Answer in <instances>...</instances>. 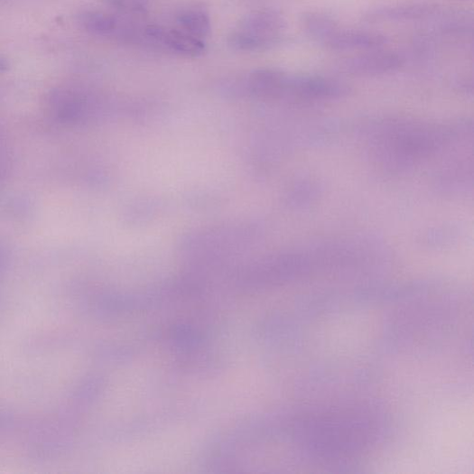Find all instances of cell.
Wrapping results in <instances>:
<instances>
[{
  "instance_id": "1",
  "label": "cell",
  "mask_w": 474,
  "mask_h": 474,
  "mask_svg": "<svg viewBox=\"0 0 474 474\" xmlns=\"http://www.w3.org/2000/svg\"><path fill=\"white\" fill-rule=\"evenodd\" d=\"M385 416L369 404L306 409L292 420L290 439L301 455L318 463L336 464L369 452L381 441Z\"/></svg>"
},
{
  "instance_id": "2",
  "label": "cell",
  "mask_w": 474,
  "mask_h": 474,
  "mask_svg": "<svg viewBox=\"0 0 474 474\" xmlns=\"http://www.w3.org/2000/svg\"><path fill=\"white\" fill-rule=\"evenodd\" d=\"M364 131L371 153L392 171H409L433 158L465 151L472 124L436 123L406 118L370 122Z\"/></svg>"
},
{
  "instance_id": "3",
  "label": "cell",
  "mask_w": 474,
  "mask_h": 474,
  "mask_svg": "<svg viewBox=\"0 0 474 474\" xmlns=\"http://www.w3.org/2000/svg\"><path fill=\"white\" fill-rule=\"evenodd\" d=\"M284 21L273 10H260L246 15L230 33L228 43L239 51H257L275 45L281 39Z\"/></svg>"
},
{
  "instance_id": "4",
  "label": "cell",
  "mask_w": 474,
  "mask_h": 474,
  "mask_svg": "<svg viewBox=\"0 0 474 474\" xmlns=\"http://www.w3.org/2000/svg\"><path fill=\"white\" fill-rule=\"evenodd\" d=\"M144 42L185 57H199L206 51L204 41L179 29H167L159 25L144 26Z\"/></svg>"
},
{
  "instance_id": "5",
  "label": "cell",
  "mask_w": 474,
  "mask_h": 474,
  "mask_svg": "<svg viewBox=\"0 0 474 474\" xmlns=\"http://www.w3.org/2000/svg\"><path fill=\"white\" fill-rule=\"evenodd\" d=\"M401 62L403 60L395 53L378 51L350 59L345 68L353 75L377 76L399 68Z\"/></svg>"
},
{
  "instance_id": "6",
  "label": "cell",
  "mask_w": 474,
  "mask_h": 474,
  "mask_svg": "<svg viewBox=\"0 0 474 474\" xmlns=\"http://www.w3.org/2000/svg\"><path fill=\"white\" fill-rule=\"evenodd\" d=\"M386 40L379 34L358 30H343L339 27L323 45L336 51L374 50L383 46Z\"/></svg>"
},
{
  "instance_id": "7",
  "label": "cell",
  "mask_w": 474,
  "mask_h": 474,
  "mask_svg": "<svg viewBox=\"0 0 474 474\" xmlns=\"http://www.w3.org/2000/svg\"><path fill=\"white\" fill-rule=\"evenodd\" d=\"M288 75L274 69H260L252 72L248 79L251 90L264 97H287Z\"/></svg>"
},
{
  "instance_id": "8",
  "label": "cell",
  "mask_w": 474,
  "mask_h": 474,
  "mask_svg": "<svg viewBox=\"0 0 474 474\" xmlns=\"http://www.w3.org/2000/svg\"><path fill=\"white\" fill-rule=\"evenodd\" d=\"M176 24L177 29L201 41L207 38L211 29L208 13L196 7L181 10L176 16Z\"/></svg>"
},
{
  "instance_id": "9",
  "label": "cell",
  "mask_w": 474,
  "mask_h": 474,
  "mask_svg": "<svg viewBox=\"0 0 474 474\" xmlns=\"http://www.w3.org/2000/svg\"><path fill=\"white\" fill-rule=\"evenodd\" d=\"M302 25L312 39L324 43L339 28L337 22L330 15L321 13H310L303 16Z\"/></svg>"
},
{
  "instance_id": "10",
  "label": "cell",
  "mask_w": 474,
  "mask_h": 474,
  "mask_svg": "<svg viewBox=\"0 0 474 474\" xmlns=\"http://www.w3.org/2000/svg\"><path fill=\"white\" fill-rule=\"evenodd\" d=\"M80 21L88 31L100 35H119L123 27L116 17L100 12H86Z\"/></svg>"
},
{
  "instance_id": "11",
  "label": "cell",
  "mask_w": 474,
  "mask_h": 474,
  "mask_svg": "<svg viewBox=\"0 0 474 474\" xmlns=\"http://www.w3.org/2000/svg\"><path fill=\"white\" fill-rule=\"evenodd\" d=\"M105 2L124 12L139 13L144 9L149 0H105Z\"/></svg>"
},
{
  "instance_id": "12",
  "label": "cell",
  "mask_w": 474,
  "mask_h": 474,
  "mask_svg": "<svg viewBox=\"0 0 474 474\" xmlns=\"http://www.w3.org/2000/svg\"><path fill=\"white\" fill-rule=\"evenodd\" d=\"M294 197H297V202L301 206H304L309 202H312L317 197L318 191L314 184H311L308 181H302L298 186V190L294 191Z\"/></svg>"
}]
</instances>
